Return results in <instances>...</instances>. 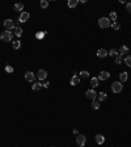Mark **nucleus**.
Instances as JSON below:
<instances>
[{"mask_svg":"<svg viewBox=\"0 0 131 147\" xmlns=\"http://www.w3.org/2000/svg\"><path fill=\"white\" fill-rule=\"evenodd\" d=\"M98 26L102 28V29L110 28L111 26V21L109 20V17H101L100 20H98Z\"/></svg>","mask_w":131,"mask_h":147,"instance_id":"nucleus-1","label":"nucleus"},{"mask_svg":"<svg viewBox=\"0 0 131 147\" xmlns=\"http://www.w3.org/2000/svg\"><path fill=\"white\" fill-rule=\"evenodd\" d=\"M122 89H123V84L121 83V81H114V83L111 84V91H113L114 93L122 92Z\"/></svg>","mask_w":131,"mask_h":147,"instance_id":"nucleus-2","label":"nucleus"},{"mask_svg":"<svg viewBox=\"0 0 131 147\" xmlns=\"http://www.w3.org/2000/svg\"><path fill=\"white\" fill-rule=\"evenodd\" d=\"M0 38H1L3 42H11L12 41V33L9 30H5L0 34Z\"/></svg>","mask_w":131,"mask_h":147,"instance_id":"nucleus-3","label":"nucleus"},{"mask_svg":"<svg viewBox=\"0 0 131 147\" xmlns=\"http://www.w3.org/2000/svg\"><path fill=\"white\" fill-rule=\"evenodd\" d=\"M85 143H87V138L83 134H77V137H76V145L79 147H83V146H85Z\"/></svg>","mask_w":131,"mask_h":147,"instance_id":"nucleus-4","label":"nucleus"},{"mask_svg":"<svg viewBox=\"0 0 131 147\" xmlns=\"http://www.w3.org/2000/svg\"><path fill=\"white\" fill-rule=\"evenodd\" d=\"M85 97H87L88 100H94V99H97V92H96L93 88L87 89V92H85Z\"/></svg>","mask_w":131,"mask_h":147,"instance_id":"nucleus-5","label":"nucleus"},{"mask_svg":"<svg viewBox=\"0 0 131 147\" xmlns=\"http://www.w3.org/2000/svg\"><path fill=\"white\" fill-rule=\"evenodd\" d=\"M4 28L7 29V30H11V29H15V21L12 20V18H7V20L4 21Z\"/></svg>","mask_w":131,"mask_h":147,"instance_id":"nucleus-6","label":"nucleus"},{"mask_svg":"<svg viewBox=\"0 0 131 147\" xmlns=\"http://www.w3.org/2000/svg\"><path fill=\"white\" fill-rule=\"evenodd\" d=\"M34 78H36L34 72H31V71H26V72H25V79H26L28 81H31V83H34Z\"/></svg>","mask_w":131,"mask_h":147,"instance_id":"nucleus-7","label":"nucleus"},{"mask_svg":"<svg viewBox=\"0 0 131 147\" xmlns=\"http://www.w3.org/2000/svg\"><path fill=\"white\" fill-rule=\"evenodd\" d=\"M37 78H38L39 80H45V79L47 78V71H46V70H39V71L37 72Z\"/></svg>","mask_w":131,"mask_h":147,"instance_id":"nucleus-8","label":"nucleus"},{"mask_svg":"<svg viewBox=\"0 0 131 147\" xmlns=\"http://www.w3.org/2000/svg\"><path fill=\"white\" fill-rule=\"evenodd\" d=\"M110 78V74L108 71H101L100 75H98V80H108Z\"/></svg>","mask_w":131,"mask_h":147,"instance_id":"nucleus-9","label":"nucleus"},{"mask_svg":"<svg viewBox=\"0 0 131 147\" xmlns=\"http://www.w3.org/2000/svg\"><path fill=\"white\" fill-rule=\"evenodd\" d=\"M30 17V15L28 13V12H21V15H20V17H18V21L20 22H25V21H28V18Z\"/></svg>","mask_w":131,"mask_h":147,"instance_id":"nucleus-10","label":"nucleus"},{"mask_svg":"<svg viewBox=\"0 0 131 147\" xmlns=\"http://www.w3.org/2000/svg\"><path fill=\"white\" fill-rule=\"evenodd\" d=\"M129 79V74L126 72V71H122V72L119 74V81L121 83H124V81H127Z\"/></svg>","mask_w":131,"mask_h":147,"instance_id":"nucleus-11","label":"nucleus"},{"mask_svg":"<svg viewBox=\"0 0 131 147\" xmlns=\"http://www.w3.org/2000/svg\"><path fill=\"white\" fill-rule=\"evenodd\" d=\"M108 54L109 53H108L105 49H98L97 50V57L98 58H105V57H108Z\"/></svg>","mask_w":131,"mask_h":147,"instance_id":"nucleus-12","label":"nucleus"},{"mask_svg":"<svg viewBox=\"0 0 131 147\" xmlns=\"http://www.w3.org/2000/svg\"><path fill=\"white\" fill-rule=\"evenodd\" d=\"M104 142H105V137L102 135V134H97V135H96V143H97V145H102Z\"/></svg>","mask_w":131,"mask_h":147,"instance_id":"nucleus-13","label":"nucleus"},{"mask_svg":"<svg viewBox=\"0 0 131 147\" xmlns=\"http://www.w3.org/2000/svg\"><path fill=\"white\" fill-rule=\"evenodd\" d=\"M79 83H80V78H79L77 75H73L71 78V86H77Z\"/></svg>","mask_w":131,"mask_h":147,"instance_id":"nucleus-14","label":"nucleus"},{"mask_svg":"<svg viewBox=\"0 0 131 147\" xmlns=\"http://www.w3.org/2000/svg\"><path fill=\"white\" fill-rule=\"evenodd\" d=\"M41 88H42V83H39V81H34L31 84V89L33 91H39Z\"/></svg>","mask_w":131,"mask_h":147,"instance_id":"nucleus-15","label":"nucleus"},{"mask_svg":"<svg viewBox=\"0 0 131 147\" xmlns=\"http://www.w3.org/2000/svg\"><path fill=\"white\" fill-rule=\"evenodd\" d=\"M118 51H119V55H121V57H123V55H126L127 53H129V47L123 45V46H121V49Z\"/></svg>","mask_w":131,"mask_h":147,"instance_id":"nucleus-16","label":"nucleus"},{"mask_svg":"<svg viewBox=\"0 0 131 147\" xmlns=\"http://www.w3.org/2000/svg\"><path fill=\"white\" fill-rule=\"evenodd\" d=\"M98 84H100V80H98V78H92V79H91V86H92V88L98 87Z\"/></svg>","mask_w":131,"mask_h":147,"instance_id":"nucleus-17","label":"nucleus"},{"mask_svg":"<svg viewBox=\"0 0 131 147\" xmlns=\"http://www.w3.org/2000/svg\"><path fill=\"white\" fill-rule=\"evenodd\" d=\"M13 33H15V35H17V37H21L22 35V29L20 26H16L13 29Z\"/></svg>","mask_w":131,"mask_h":147,"instance_id":"nucleus-18","label":"nucleus"},{"mask_svg":"<svg viewBox=\"0 0 131 147\" xmlns=\"http://www.w3.org/2000/svg\"><path fill=\"white\" fill-rule=\"evenodd\" d=\"M106 99H108V95L105 93V92H100V93H98V101H100V103H101V101H105Z\"/></svg>","mask_w":131,"mask_h":147,"instance_id":"nucleus-19","label":"nucleus"},{"mask_svg":"<svg viewBox=\"0 0 131 147\" xmlns=\"http://www.w3.org/2000/svg\"><path fill=\"white\" fill-rule=\"evenodd\" d=\"M15 11L24 12V4H21V3H16V4H15Z\"/></svg>","mask_w":131,"mask_h":147,"instance_id":"nucleus-20","label":"nucleus"},{"mask_svg":"<svg viewBox=\"0 0 131 147\" xmlns=\"http://www.w3.org/2000/svg\"><path fill=\"white\" fill-rule=\"evenodd\" d=\"M92 108H93V109H98V108H100V101H98V99L92 100Z\"/></svg>","mask_w":131,"mask_h":147,"instance_id":"nucleus-21","label":"nucleus"},{"mask_svg":"<svg viewBox=\"0 0 131 147\" xmlns=\"http://www.w3.org/2000/svg\"><path fill=\"white\" fill-rule=\"evenodd\" d=\"M79 4V0H68V7L69 8H75Z\"/></svg>","mask_w":131,"mask_h":147,"instance_id":"nucleus-22","label":"nucleus"},{"mask_svg":"<svg viewBox=\"0 0 131 147\" xmlns=\"http://www.w3.org/2000/svg\"><path fill=\"white\" fill-rule=\"evenodd\" d=\"M89 76V72H88V71H81V72L80 74H79V78H80V79H87V78Z\"/></svg>","mask_w":131,"mask_h":147,"instance_id":"nucleus-23","label":"nucleus"},{"mask_svg":"<svg viewBox=\"0 0 131 147\" xmlns=\"http://www.w3.org/2000/svg\"><path fill=\"white\" fill-rule=\"evenodd\" d=\"M111 28H113V30H119V29H121V24L118 21L111 22Z\"/></svg>","mask_w":131,"mask_h":147,"instance_id":"nucleus-24","label":"nucleus"},{"mask_svg":"<svg viewBox=\"0 0 131 147\" xmlns=\"http://www.w3.org/2000/svg\"><path fill=\"white\" fill-rule=\"evenodd\" d=\"M109 20L111 22H116L117 21V13H116V12H111V13L109 15Z\"/></svg>","mask_w":131,"mask_h":147,"instance_id":"nucleus-25","label":"nucleus"},{"mask_svg":"<svg viewBox=\"0 0 131 147\" xmlns=\"http://www.w3.org/2000/svg\"><path fill=\"white\" fill-rule=\"evenodd\" d=\"M46 33H47V32H38V33L36 34V38H37V40H42L45 35H46Z\"/></svg>","mask_w":131,"mask_h":147,"instance_id":"nucleus-26","label":"nucleus"},{"mask_svg":"<svg viewBox=\"0 0 131 147\" xmlns=\"http://www.w3.org/2000/svg\"><path fill=\"white\" fill-rule=\"evenodd\" d=\"M109 55H111V57H118V55H119V51H118L117 49H111L109 51Z\"/></svg>","mask_w":131,"mask_h":147,"instance_id":"nucleus-27","label":"nucleus"},{"mask_svg":"<svg viewBox=\"0 0 131 147\" xmlns=\"http://www.w3.org/2000/svg\"><path fill=\"white\" fill-rule=\"evenodd\" d=\"M39 5H41V8H47L49 7V1L47 0H41V3H39Z\"/></svg>","mask_w":131,"mask_h":147,"instance_id":"nucleus-28","label":"nucleus"},{"mask_svg":"<svg viewBox=\"0 0 131 147\" xmlns=\"http://www.w3.org/2000/svg\"><path fill=\"white\" fill-rule=\"evenodd\" d=\"M20 47H21V41H13V49L18 50Z\"/></svg>","mask_w":131,"mask_h":147,"instance_id":"nucleus-29","label":"nucleus"},{"mask_svg":"<svg viewBox=\"0 0 131 147\" xmlns=\"http://www.w3.org/2000/svg\"><path fill=\"white\" fill-rule=\"evenodd\" d=\"M5 71H7L8 74H13V67H12L11 64H7V66H5Z\"/></svg>","mask_w":131,"mask_h":147,"instance_id":"nucleus-30","label":"nucleus"},{"mask_svg":"<svg viewBox=\"0 0 131 147\" xmlns=\"http://www.w3.org/2000/svg\"><path fill=\"white\" fill-rule=\"evenodd\" d=\"M124 62H126V64L129 67H131V55H127V57L124 58Z\"/></svg>","mask_w":131,"mask_h":147,"instance_id":"nucleus-31","label":"nucleus"},{"mask_svg":"<svg viewBox=\"0 0 131 147\" xmlns=\"http://www.w3.org/2000/svg\"><path fill=\"white\" fill-rule=\"evenodd\" d=\"M116 63H117V64H121V63H122V57H121V55L116 57Z\"/></svg>","mask_w":131,"mask_h":147,"instance_id":"nucleus-32","label":"nucleus"},{"mask_svg":"<svg viewBox=\"0 0 131 147\" xmlns=\"http://www.w3.org/2000/svg\"><path fill=\"white\" fill-rule=\"evenodd\" d=\"M126 9L129 11V13H131V3H127L126 4Z\"/></svg>","mask_w":131,"mask_h":147,"instance_id":"nucleus-33","label":"nucleus"},{"mask_svg":"<svg viewBox=\"0 0 131 147\" xmlns=\"http://www.w3.org/2000/svg\"><path fill=\"white\" fill-rule=\"evenodd\" d=\"M49 86H50L49 81H45V83H42V87H45V88H49Z\"/></svg>","mask_w":131,"mask_h":147,"instance_id":"nucleus-34","label":"nucleus"}]
</instances>
